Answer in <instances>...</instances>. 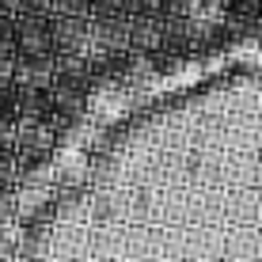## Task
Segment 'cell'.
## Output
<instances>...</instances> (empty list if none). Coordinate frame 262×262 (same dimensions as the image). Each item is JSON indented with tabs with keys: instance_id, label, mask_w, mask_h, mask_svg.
I'll return each mask as SVG.
<instances>
[{
	"instance_id": "ba28073f",
	"label": "cell",
	"mask_w": 262,
	"mask_h": 262,
	"mask_svg": "<svg viewBox=\"0 0 262 262\" xmlns=\"http://www.w3.org/2000/svg\"><path fill=\"white\" fill-rule=\"evenodd\" d=\"M125 15H164V0H125Z\"/></svg>"
},
{
	"instance_id": "7a4b0ae2",
	"label": "cell",
	"mask_w": 262,
	"mask_h": 262,
	"mask_svg": "<svg viewBox=\"0 0 262 262\" xmlns=\"http://www.w3.org/2000/svg\"><path fill=\"white\" fill-rule=\"evenodd\" d=\"M92 34H95V57L106 53H125L129 50V15L118 12V15H92Z\"/></svg>"
},
{
	"instance_id": "5bb4252c",
	"label": "cell",
	"mask_w": 262,
	"mask_h": 262,
	"mask_svg": "<svg viewBox=\"0 0 262 262\" xmlns=\"http://www.w3.org/2000/svg\"><path fill=\"white\" fill-rule=\"evenodd\" d=\"M0 12H15V0H0Z\"/></svg>"
},
{
	"instance_id": "277c9868",
	"label": "cell",
	"mask_w": 262,
	"mask_h": 262,
	"mask_svg": "<svg viewBox=\"0 0 262 262\" xmlns=\"http://www.w3.org/2000/svg\"><path fill=\"white\" fill-rule=\"evenodd\" d=\"M57 76V53H34V57H19L15 53V84L19 88H53Z\"/></svg>"
},
{
	"instance_id": "6da1fadb",
	"label": "cell",
	"mask_w": 262,
	"mask_h": 262,
	"mask_svg": "<svg viewBox=\"0 0 262 262\" xmlns=\"http://www.w3.org/2000/svg\"><path fill=\"white\" fill-rule=\"evenodd\" d=\"M50 34H53V53L95 57L92 15H53V19H50Z\"/></svg>"
},
{
	"instance_id": "8992f818",
	"label": "cell",
	"mask_w": 262,
	"mask_h": 262,
	"mask_svg": "<svg viewBox=\"0 0 262 262\" xmlns=\"http://www.w3.org/2000/svg\"><path fill=\"white\" fill-rule=\"evenodd\" d=\"M19 114L23 122H42L50 114V95L46 88H23L19 92Z\"/></svg>"
},
{
	"instance_id": "4fadbf2b",
	"label": "cell",
	"mask_w": 262,
	"mask_h": 262,
	"mask_svg": "<svg viewBox=\"0 0 262 262\" xmlns=\"http://www.w3.org/2000/svg\"><path fill=\"white\" fill-rule=\"evenodd\" d=\"M15 12L19 15H46L50 0H15Z\"/></svg>"
},
{
	"instance_id": "7c38bea8",
	"label": "cell",
	"mask_w": 262,
	"mask_h": 262,
	"mask_svg": "<svg viewBox=\"0 0 262 262\" xmlns=\"http://www.w3.org/2000/svg\"><path fill=\"white\" fill-rule=\"evenodd\" d=\"M0 46L15 50V19H12V12H0Z\"/></svg>"
},
{
	"instance_id": "3957f363",
	"label": "cell",
	"mask_w": 262,
	"mask_h": 262,
	"mask_svg": "<svg viewBox=\"0 0 262 262\" xmlns=\"http://www.w3.org/2000/svg\"><path fill=\"white\" fill-rule=\"evenodd\" d=\"M15 53H19V57L53 53L50 15H19V19H15Z\"/></svg>"
},
{
	"instance_id": "5b68a950",
	"label": "cell",
	"mask_w": 262,
	"mask_h": 262,
	"mask_svg": "<svg viewBox=\"0 0 262 262\" xmlns=\"http://www.w3.org/2000/svg\"><path fill=\"white\" fill-rule=\"evenodd\" d=\"M164 46V15H129V50Z\"/></svg>"
},
{
	"instance_id": "30bf717a",
	"label": "cell",
	"mask_w": 262,
	"mask_h": 262,
	"mask_svg": "<svg viewBox=\"0 0 262 262\" xmlns=\"http://www.w3.org/2000/svg\"><path fill=\"white\" fill-rule=\"evenodd\" d=\"M125 12V0H88V15H118Z\"/></svg>"
},
{
	"instance_id": "8fae6325",
	"label": "cell",
	"mask_w": 262,
	"mask_h": 262,
	"mask_svg": "<svg viewBox=\"0 0 262 262\" xmlns=\"http://www.w3.org/2000/svg\"><path fill=\"white\" fill-rule=\"evenodd\" d=\"M0 84H15V50L0 46Z\"/></svg>"
},
{
	"instance_id": "9c48e42d",
	"label": "cell",
	"mask_w": 262,
	"mask_h": 262,
	"mask_svg": "<svg viewBox=\"0 0 262 262\" xmlns=\"http://www.w3.org/2000/svg\"><path fill=\"white\" fill-rule=\"evenodd\" d=\"M53 15H88V0H50Z\"/></svg>"
},
{
	"instance_id": "52a82bcc",
	"label": "cell",
	"mask_w": 262,
	"mask_h": 262,
	"mask_svg": "<svg viewBox=\"0 0 262 262\" xmlns=\"http://www.w3.org/2000/svg\"><path fill=\"white\" fill-rule=\"evenodd\" d=\"M15 111H19V92H15V84H0V122L15 118Z\"/></svg>"
}]
</instances>
